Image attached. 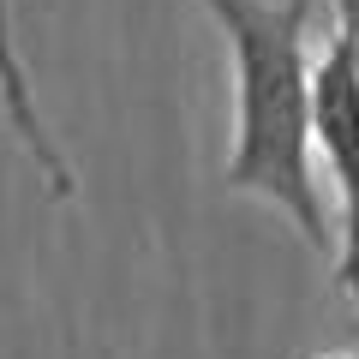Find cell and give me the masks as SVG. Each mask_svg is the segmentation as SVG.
<instances>
[{
	"mask_svg": "<svg viewBox=\"0 0 359 359\" xmlns=\"http://www.w3.org/2000/svg\"><path fill=\"white\" fill-rule=\"evenodd\" d=\"M204 13L222 25L233 60V150L222 186L269 198L318 252H330L335 228L311 162V0H204Z\"/></svg>",
	"mask_w": 359,
	"mask_h": 359,
	"instance_id": "obj_1",
	"label": "cell"
},
{
	"mask_svg": "<svg viewBox=\"0 0 359 359\" xmlns=\"http://www.w3.org/2000/svg\"><path fill=\"white\" fill-rule=\"evenodd\" d=\"M311 150H323L335 180V282L359 294V0H335V25L311 60Z\"/></svg>",
	"mask_w": 359,
	"mask_h": 359,
	"instance_id": "obj_2",
	"label": "cell"
},
{
	"mask_svg": "<svg viewBox=\"0 0 359 359\" xmlns=\"http://www.w3.org/2000/svg\"><path fill=\"white\" fill-rule=\"evenodd\" d=\"M0 114H6V126H13V138L25 144V156L36 162V174L48 180V192L72 198L78 174H72V162H66V150L54 144L48 120H42V108H36V90H30V72H25V60H18L13 0H0Z\"/></svg>",
	"mask_w": 359,
	"mask_h": 359,
	"instance_id": "obj_3",
	"label": "cell"
},
{
	"mask_svg": "<svg viewBox=\"0 0 359 359\" xmlns=\"http://www.w3.org/2000/svg\"><path fill=\"white\" fill-rule=\"evenodd\" d=\"M323 359H347V353H323Z\"/></svg>",
	"mask_w": 359,
	"mask_h": 359,
	"instance_id": "obj_4",
	"label": "cell"
}]
</instances>
